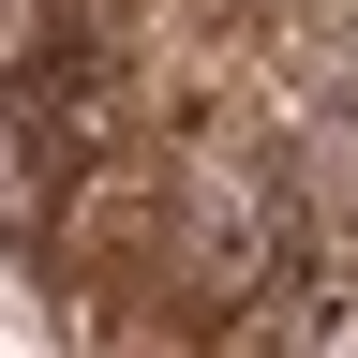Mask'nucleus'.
I'll return each instance as SVG.
<instances>
[{"label": "nucleus", "instance_id": "f257e3e1", "mask_svg": "<svg viewBox=\"0 0 358 358\" xmlns=\"http://www.w3.org/2000/svg\"><path fill=\"white\" fill-rule=\"evenodd\" d=\"M164 209V284L179 299H268L299 268V179H268L254 150H179L150 179Z\"/></svg>", "mask_w": 358, "mask_h": 358}]
</instances>
